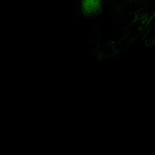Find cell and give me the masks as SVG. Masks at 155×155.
Wrapping results in <instances>:
<instances>
[{"label": "cell", "instance_id": "cell-1", "mask_svg": "<svg viewBox=\"0 0 155 155\" xmlns=\"http://www.w3.org/2000/svg\"><path fill=\"white\" fill-rule=\"evenodd\" d=\"M103 0H82V8L84 14L94 15L98 12L101 7Z\"/></svg>", "mask_w": 155, "mask_h": 155}]
</instances>
